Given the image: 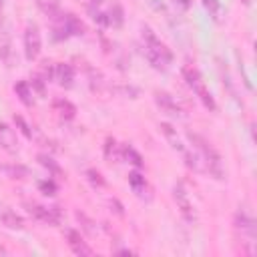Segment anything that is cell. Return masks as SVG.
Returning a JSON list of instances; mask_svg holds the SVG:
<instances>
[{
  "label": "cell",
  "instance_id": "5bb4252c",
  "mask_svg": "<svg viewBox=\"0 0 257 257\" xmlns=\"http://www.w3.org/2000/svg\"><path fill=\"white\" fill-rule=\"evenodd\" d=\"M14 92L20 98L22 104H26V106H32L34 104V90H32V86L26 80H18L14 84Z\"/></svg>",
  "mask_w": 257,
  "mask_h": 257
},
{
  "label": "cell",
  "instance_id": "7402d4cb",
  "mask_svg": "<svg viewBox=\"0 0 257 257\" xmlns=\"http://www.w3.org/2000/svg\"><path fill=\"white\" fill-rule=\"evenodd\" d=\"M203 6L207 8L209 16H213L215 22H221V14H223V8L219 4V0H203Z\"/></svg>",
  "mask_w": 257,
  "mask_h": 257
},
{
  "label": "cell",
  "instance_id": "9a60e30c",
  "mask_svg": "<svg viewBox=\"0 0 257 257\" xmlns=\"http://www.w3.org/2000/svg\"><path fill=\"white\" fill-rule=\"evenodd\" d=\"M54 110L62 118H74V114H76V106L70 100H66V98H56L54 100Z\"/></svg>",
  "mask_w": 257,
  "mask_h": 257
},
{
  "label": "cell",
  "instance_id": "7a4b0ae2",
  "mask_svg": "<svg viewBox=\"0 0 257 257\" xmlns=\"http://www.w3.org/2000/svg\"><path fill=\"white\" fill-rule=\"evenodd\" d=\"M187 139L199 151V157L205 163V171H209L217 179H223V161H221V155L215 151V147L205 137H201L197 133H187Z\"/></svg>",
  "mask_w": 257,
  "mask_h": 257
},
{
  "label": "cell",
  "instance_id": "2e32d148",
  "mask_svg": "<svg viewBox=\"0 0 257 257\" xmlns=\"http://www.w3.org/2000/svg\"><path fill=\"white\" fill-rule=\"evenodd\" d=\"M64 26H66L68 36L70 34H74V36H82L84 34V24L74 14H64Z\"/></svg>",
  "mask_w": 257,
  "mask_h": 257
},
{
  "label": "cell",
  "instance_id": "484cf974",
  "mask_svg": "<svg viewBox=\"0 0 257 257\" xmlns=\"http://www.w3.org/2000/svg\"><path fill=\"white\" fill-rule=\"evenodd\" d=\"M86 177H88V181L92 183V185H98V187H102L104 185V179L100 177V173L98 171H94V169H88L86 171Z\"/></svg>",
  "mask_w": 257,
  "mask_h": 257
},
{
  "label": "cell",
  "instance_id": "d6986e66",
  "mask_svg": "<svg viewBox=\"0 0 257 257\" xmlns=\"http://www.w3.org/2000/svg\"><path fill=\"white\" fill-rule=\"evenodd\" d=\"M0 171H4L10 179H24L28 175V169L22 165H0Z\"/></svg>",
  "mask_w": 257,
  "mask_h": 257
},
{
  "label": "cell",
  "instance_id": "5b68a950",
  "mask_svg": "<svg viewBox=\"0 0 257 257\" xmlns=\"http://www.w3.org/2000/svg\"><path fill=\"white\" fill-rule=\"evenodd\" d=\"M40 50H42V38H40V30L34 22L26 24L24 28V56L32 62L40 56Z\"/></svg>",
  "mask_w": 257,
  "mask_h": 257
},
{
  "label": "cell",
  "instance_id": "9c48e42d",
  "mask_svg": "<svg viewBox=\"0 0 257 257\" xmlns=\"http://www.w3.org/2000/svg\"><path fill=\"white\" fill-rule=\"evenodd\" d=\"M52 80H56L62 88H72V84H74V68L70 64H66V62L54 64V76H52Z\"/></svg>",
  "mask_w": 257,
  "mask_h": 257
},
{
  "label": "cell",
  "instance_id": "8fae6325",
  "mask_svg": "<svg viewBox=\"0 0 257 257\" xmlns=\"http://www.w3.org/2000/svg\"><path fill=\"white\" fill-rule=\"evenodd\" d=\"M36 2V6H38V10L42 12V14H46L52 22L54 20H58L60 16H62V8H60V0H34Z\"/></svg>",
  "mask_w": 257,
  "mask_h": 257
},
{
  "label": "cell",
  "instance_id": "ac0fdd59",
  "mask_svg": "<svg viewBox=\"0 0 257 257\" xmlns=\"http://www.w3.org/2000/svg\"><path fill=\"white\" fill-rule=\"evenodd\" d=\"M128 183H131L133 191H135L139 197H143V191L147 189V181H145V177H143L141 173L133 171V173H128Z\"/></svg>",
  "mask_w": 257,
  "mask_h": 257
},
{
  "label": "cell",
  "instance_id": "4dcf8cb0",
  "mask_svg": "<svg viewBox=\"0 0 257 257\" xmlns=\"http://www.w3.org/2000/svg\"><path fill=\"white\" fill-rule=\"evenodd\" d=\"M241 2H243V4H247V6L251 4V0H241Z\"/></svg>",
  "mask_w": 257,
  "mask_h": 257
},
{
  "label": "cell",
  "instance_id": "4fadbf2b",
  "mask_svg": "<svg viewBox=\"0 0 257 257\" xmlns=\"http://www.w3.org/2000/svg\"><path fill=\"white\" fill-rule=\"evenodd\" d=\"M0 223L2 225H6L8 229H24V219L20 217V215H16L12 209H8V207H2L0 209Z\"/></svg>",
  "mask_w": 257,
  "mask_h": 257
},
{
  "label": "cell",
  "instance_id": "3957f363",
  "mask_svg": "<svg viewBox=\"0 0 257 257\" xmlns=\"http://www.w3.org/2000/svg\"><path fill=\"white\" fill-rule=\"evenodd\" d=\"M181 72H183V78H185L187 86H189V88L199 96V100H201L209 110H217L215 98H213V94L209 92V88H207V84H205V80H203L201 72H199L193 64H185V66L181 68Z\"/></svg>",
  "mask_w": 257,
  "mask_h": 257
},
{
  "label": "cell",
  "instance_id": "ba28073f",
  "mask_svg": "<svg viewBox=\"0 0 257 257\" xmlns=\"http://www.w3.org/2000/svg\"><path fill=\"white\" fill-rule=\"evenodd\" d=\"M64 235H66V243H68V247H70V251H72L74 255H92V249H90L88 243L80 237L78 231L66 229Z\"/></svg>",
  "mask_w": 257,
  "mask_h": 257
},
{
  "label": "cell",
  "instance_id": "f546056e",
  "mask_svg": "<svg viewBox=\"0 0 257 257\" xmlns=\"http://www.w3.org/2000/svg\"><path fill=\"white\" fill-rule=\"evenodd\" d=\"M2 6H4V0H0V20H2Z\"/></svg>",
  "mask_w": 257,
  "mask_h": 257
},
{
  "label": "cell",
  "instance_id": "277c9868",
  "mask_svg": "<svg viewBox=\"0 0 257 257\" xmlns=\"http://www.w3.org/2000/svg\"><path fill=\"white\" fill-rule=\"evenodd\" d=\"M173 199H175V203H177V209H179L181 217H183L189 225H195V223H197V211H195V205L191 203L189 193L185 191L183 183H177V185L173 187Z\"/></svg>",
  "mask_w": 257,
  "mask_h": 257
},
{
  "label": "cell",
  "instance_id": "30bf717a",
  "mask_svg": "<svg viewBox=\"0 0 257 257\" xmlns=\"http://www.w3.org/2000/svg\"><path fill=\"white\" fill-rule=\"evenodd\" d=\"M0 147H2L4 151H8V153H16V151H18L16 135H14V131H12L8 124H4V122H0Z\"/></svg>",
  "mask_w": 257,
  "mask_h": 257
},
{
  "label": "cell",
  "instance_id": "cb8c5ba5",
  "mask_svg": "<svg viewBox=\"0 0 257 257\" xmlns=\"http://www.w3.org/2000/svg\"><path fill=\"white\" fill-rule=\"evenodd\" d=\"M38 163L42 165V167H46L50 173H54V175H60V167L50 159V157H46V155H38Z\"/></svg>",
  "mask_w": 257,
  "mask_h": 257
},
{
  "label": "cell",
  "instance_id": "e0dca14e",
  "mask_svg": "<svg viewBox=\"0 0 257 257\" xmlns=\"http://www.w3.org/2000/svg\"><path fill=\"white\" fill-rule=\"evenodd\" d=\"M235 227L241 229V231H245V233H249L251 239L255 237V221L251 217H247L245 213H237L235 215Z\"/></svg>",
  "mask_w": 257,
  "mask_h": 257
},
{
  "label": "cell",
  "instance_id": "6da1fadb",
  "mask_svg": "<svg viewBox=\"0 0 257 257\" xmlns=\"http://www.w3.org/2000/svg\"><path fill=\"white\" fill-rule=\"evenodd\" d=\"M143 56L149 60V64L157 70H167L169 64L173 62L171 50L157 38V34L151 28H143Z\"/></svg>",
  "mask_w": 257,
  "mask_h": 257
},
{
  "label": "cell",
  "instance_id": "44dd1931",
  "mask_svg": "<svg viewBox=\"0 0 257 257\" xmlns=\"http://www.w3.org/2000/svg\"><path fill=\"white\" fill-rule=\"evenodd\" d=\"M120 155H122V159H126V161L133 163L135 167H143V157H141L131 145H124V147L120 149Z\"/></svg>",
  "mask_w": 257,
  "mask_h": 257
},
{
  "label": "cell",
  "instance_id": "52a82bcc",
  "mask_svg": "<svg viewBox=\"0 0 257 257\" xmlns=\"http://www.w3.org/2000/svg\"><path fill=\"white\" fill-rule=\"evenodd\" d=\"M26 211L38 219L40 223H46V225H58L60 223V213L56 207H44V205H36V203H28L26 205Z\"/></svg>",
  "mask_w": 257,
  "mask_h": 257
},
{
  "label": "cell",
  "instance_id": "1f68e13d",
  "mask_svg": "<svg viewBox=\"0 0 257 257\" xmlns=\"http://www.w3.org/2000/svg\"><path fill=\"white\" fill-rule=\"evenodd\" d=\"M92 2H94V4H98V2H102V0H92Z\"/></svg>",
  "mask_w": 257,
  "mask_h": 257
},
{
  "label": "cell",
  "instance_id": "83f0119b",
  "mask_svg": "<svg viewBox=\"0 0 257 257\" xmlns=\"http://www.w3.org/2000/svg\"><path fill=\"white\" fill-rule=\"evenodd\" d=\"M76 219H78V221H82V223H84V225H82V227H84V229H86V231H90V233H94V227H92V225H94V223H92V221H90V219H86V215H84V213H76Z\"/></svg>",
  "mask_w": 257,
  "mask_h": 257
},
{
  "label": "cell",
  "instance_id": "7c38bea8",
  "mask_svg": "<svg viewBox=\"0 0 257 257\" xmlns=\"http://www.w3.org/2000/svg\"><path fill=\"white\" fill-rule=\"evenodd\" d=\"M159 128L163 131V135H165V139L169 141L171 149H175V151H177V153H181V155H185V153H187L185 145L181 143V139H179V135H177V128H173L169 122H161V126H159Z\"/></svg>",
  "mask_w": 257,
  "mask_h": 257
},
{
  "label": "cell",
  "instance_id": "f1b7e54d",
  "mask_svg": "<svg viewBox=\"0 0 257 257\" xmlns=\"http://www.w3.org/2000/svg\"><path fill=\"white\" fill-rule=\"evenodd\" d=\"M40 189L44 191V195H54V191H56V185H54L52 181H44V183H40Z\"/></svg>",
  "mask_w": 257,
  "mask_h": 257
},
{
  "label": "cell",
  "instance_id": "4316f807",
  "mask_svg": "<svg viewBox=\"0 0 257 257\" xmlns=\"http://www.w3.org/2000/svg\"><path fill=\"white\" fill-rule=\"evenodd\" d=\"M88 12H90V16H92L96 22H100L102 26H106V24H108V18H106V14H104V12L94 10V8H88Z\"/></svg>",
  "mask_w": 257,
  "mask_h": 257
},
{
  "label": "cell",
  "instance_id": "603a6c76",
  "mask_svg": "<svg viewBox=\"0 0 257 257\" xmlns=\"http://www.w3.org/2000/svg\"><path fill=\"white\" fill-rule=\"evenodd\" d=\"M108 24H112V26H120L122 24V8L118 6V4H112V8L108 10Z\"/></svg>",
  "mask_w": 257,
  "mask_h": 257
},
{
  "label": "cell",
  "instance_id": "d4e9b609",
  "mask_svg": "<svg viewBox=\"0 0 257 257\" xmlns=\"http://www.w3.org/2000/svg\"><path fill=\"white\" fill-rule=\"evenodd\" d=\"M14 122H16V126L20 128V133L26 137V139H32V131H30V126H28V122L20 116V114H14Z\"/></svg>",
  "mask_w": 257,
  "mask_h": 257
},
{
  "label": "cell",
  "instance_id": "ffe728a7",
  "mask_svg": "<svg viewBox=\"0 0 257 257\" xmlns=\"http://www.w3.org/2000/svg\"><path fill=\"white\" fill-rule=\"evenodd\" d=\"M104 157L108 161H120L122 159L120 149H118V145H116L114 139H106V143H104Z\"/></svg>",
  "mask_w": 257,
  "mask_h": 257
},
{
  "label": "cell",
  "instance_id": "8992f818",
  "mask_svg": "<svg viewBox=\"0 0 257 257\" xmlns=\"http://www.w3.org/2000/svg\"><path fill=\"white\" fill-rule=\"evenodd\" d=\"M155 102H157V106H159L165 114H169V116H177V118H183V116H185L183 106H181L169 92H165V90H155Z\"/></svg>",
  "mask_w": 257,
  "mask_h": 257
}]
</instances>
